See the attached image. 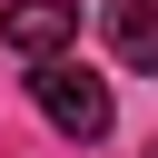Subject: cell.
<instances>
[{"label":"cell","mask_w":158,"mask_h":158,"mask_svg":"<svg viewBox=\"0 0 158 158\" xmlns=\"http://www.w3.org/2000/svg\"><path fill=\"white\" fill-rule=\"evenodd\" d=\"M30 99H40V118L59 128V138H109V79L99 69H79V59H40L30 69Z\"/></svg>","instance_id":"1"},{"label":"cell","mask_w":158,"mask_h":158,"mask_svg":"<svg viewBox=\"0 0 158 158\" xmlns=\"http://www.w3.org/2000/svg\"><path fill=\"white\" fill-rule=\"evenodd\" d=\"M69 40H79V0H0V49L59 59Z\"/></svg>","instance_id":"2"},{"label":"cell","mask_w":158,"mask_h":158,"mask_svg":"<svg viewBox=\"0 0 158 158\" xmlns=\"http://www.w3.org/2000/svg\"><path fill=\"white\" fill-rule=\"evenodd\" d=\"M109 49L128 69H158V0H109Z\"/></svg>","instance_id":"3"}]
</instances>
